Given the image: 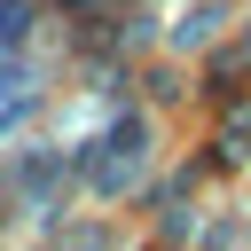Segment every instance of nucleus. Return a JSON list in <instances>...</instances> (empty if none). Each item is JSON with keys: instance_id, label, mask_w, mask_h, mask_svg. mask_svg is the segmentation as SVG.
Segmentation results:
<instances>
[{"instance_id": "f257e3e1", "label": "nucleus", "mask_w": 251, "mask_h": 251, "mask_svg": "<svg viewBox=\"0 0 251 251\" xmlns=\"http://www.w3.org/2000/svg\"><path fill=\"white\" fill-rule=\"evenodd\" d=\"M141 118H118V133H110V165H94V188H126L133 180V165H141Z\"/></svg>"}]
</instances>
